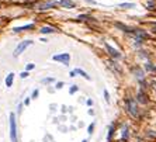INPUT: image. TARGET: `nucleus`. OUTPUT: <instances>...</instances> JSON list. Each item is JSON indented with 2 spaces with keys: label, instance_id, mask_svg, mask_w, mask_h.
Instances as JSON below:
<instances>
[{
  "label": "nucleus",
  "instance_id": "obj_3",
  "mask_svg": "<svg viewBox=\"0 0 156 142\" xmlns=\"http://www.w3.org/2000/svg\"><path fill=\"white\" fill-rule=\"evenodd\" d=\"M30 45H33V41H30V39H25V41H23V42H20L17 47H16V49H14V56H18L20 53L23 52L27 47H30Z\"/></svg>",
  "mask_w": 156,
  "mask_h": 142
},
{
  "label": "nucleus",
  "instance_id": "obj_21",
  "mask_svg": "<svg viewBox=\"0 0 156 142\" xmlns=\"http://www.w3.org/2000/svg\"><path fill=\"white\" fill-rule=\"evenodd\" d=\"M31 69H34V65L31 63V65H27V71H31Z\"/></svg>",
  "mask_w": 156,
  "mask_h": 142
},
{
  "label": "nucleus",
  "instance_id": "obj_1",
  "mask_svg": "<svg viewBox=\"0 0 156 142\" xmlns=\"http://www.w3.org/2000/svg\"><path fill=\"white\" fill-rule=\"evenodd\" d=\"M125 107L128 110V113L132 115V117H138L139 111H138V106H137V101L134 99H127L125 100Z\"/></svg>",
  "mask_w": 156,
  "mask_h": 142
},
{
  "label": "nucleus",
  "instance_id": "obj_18",
  "mask_svg": "<svg viewBox=\"0 0 156 142\" xmlns=\"http://www.w3.org/2000/svg\"><path fill=\"white\" fill-rule=\"evenodd\" d=\"M75 91H77V86H72V87L69 89V93H70V94H73Z\"/></svg>",
  "mask_w": 156,
  "mask_h": 142
},
{
  "label": "nucleus",
  "instance_id": "obj_15",
  "mask_svg": "<svg viewBox=\"0 0 156 142\" xmlns=\"http://www.w3.org/2000/svg\"><path fill=\"white\" fill-rule=\"evenodd\" d=\"M135 73H137L135 76L138 77L139 80H142V79H143V73H142V71H139V69H137V71H135Z\"/></svg>",
  "mask_w": 156,
  "mask_h": 142
},
{
  "label": "nucleus",
  "instance_id": "obj_2",
  "mask_svg": "<svg viewBox=\"0 0 156 142\" xmlns=\"http://www.w3.org/2000/svg\"><path fill=\"white\" fill-rule=\"evenodd\" d=\"M10 139L11 142H17V125H16V114H10Z\"/></svg>",
  "mask_w": 156,
  "mask_h": 142
},
{
  "label": "nucleus",
  "instance_id": "obj_28",
  "mask_svg": "<svg viewBox=\"0 0 156 142\" xmlns=\"http://www.w3.org/2000/svg\"><path fill=\"white\" fill-rule=\"evenodd\" d=\"M83 142H87V141H83Z\"/></svg>",
  "mask_w": 156,
  "mask_h": 142
},
{
  "label": "nucleus",
  "instance_id": "obj_11",
  "mask_svg": "<svg viewBox=\"0 0 156 142\" xmlns=\"http://www.w3.org/2000/svg\"><path fill=\"white\" fill-rule=\"evenodd\" d=\"M33 27H34V24H27V25H24V27H16L14 31H16V33H20V31H23V30H25V28H33Z\"/></svg>",
  "mask_w": 156,
  "mask_h": 142
},
{
  "label": "nucleus",
  "instance_id": "obj_22",
  "mask_svg": "<svg viewBox=\"0 0 156 142\" xmlns=\"http://www.w3.org/2000/svg\"><path fill=\"white\" fill-rule=\"evenodd\" d=\"M27 76H28V72H23L21 73V77H27Z\"/></svg>",
  "mask_w": 156,
  "mask_h": 142
},
{
  "label": "nucleus",
  "instance_id": "obj_8",
  "mask_svg": "<svg viewBox=\"0 0 156 142\" xmlns=\"http://www.w3.org/2000/svg\"><path fill=\"white\" fill-rule=\"evenodd\" d=\"M13 80H14V73H9L7 77H6V86H7V87H11Z\"/></svg>",
  "mask_w": 156,
  "mask_h": 142
},
{
  "label": "nucleus",
  "instance_id": "obj_4",
  "mask_svg": "<svg viewBox=\"0 0 156 142\" xmlns=\"http://www.w3.org/2000/svg\"><path fill=\"white\" fill-rule=\"evenodd\" d=\"M52 59L56 61V62H62V63H65V65H69L70 55L69 53H59V55H55Z\"/></svg>",
  "mask_w": 156,
  "mask_h": 142
},
{
  "label": "nucleus",
  "instance_id": "obj_26",
  "mask_svg": "<svg viewBox=\"0 0 156 142\" xmlns=\"http://www.w3.org/2000/svg\"><path fill=\"white\" fill-rule=\"evenodd\" d=\"M21 107H23V104H18V114L21 113Z\"/></svg>",
  "mask_w": 156,
  "mask_h": 142
},
{
  "label": "nucleus",
  "instance_id": "obj_20",
  "mask_svg": "<svg viewBox=\"0 0 156 142\" xmlns=\"http://www.w3.org/2000/svg\"><path fill=\"white\" fill-rule=\"evenodd\" d=\"M146 69H149V71H155V68H153L152 65H149V63H146Z\"/></svg>",
  "mask_w": 156,
  "mask_h": 142
},
{
  "label": "nucleus",
  "instance_id": "obj_13",
  "mask_svg": "<svg viewBox=\"0 0 156 142\" xmlns=\"http://www.w3.org/2000/svg\"><path fill=\"white\" fill-rule=\"evenodd\" d=\"M113 134H114V125H111V127H110V131H108V135H107V141H108V142L111 141Z\"/></svg>",
  "mask_w": 156,
  "mask_h": 142
},
{
  "label": "nucleus",
  "instance_id": "obj_7",
  "mask_svg": "<svg viewBox=\"0 0 156 142\" xmlns=\"http://www.w3.org/2000/svg\"><path fill=\"white\" fill-rule=\"evenodd\" d=\"M59 4L63 6V7H66V9H73V7H75V3H73L72 0H61Z\"/></svg>",
  "mask_w": 156,
  "mask_h": 142
},
{
  "label": "nucleus",
  "instance_id": "obj_14",
  "mask_svg": "<svg viewBox=\"0 0 156 142\" xmlns=\"http://www.w3.org/2000/svg\"><path fill=\"white\" fill-rule=\"evenodd\" d=\"M121 9H131V7H135L134 3H124V4H120Z\"/></svg>",
  "mask_w": 156,
  "mask_h": 142
},
{
  "label": "nucleus",
  "instance_id": "obj_24",
  "mask_svg": "<svg viewBox=\"0 0 156 142\" xmlns=\"http://www.w3.org/2000/svg\"><path fill=\"white\" fill-rule=\"evenodd\" d=\"M62 86H63V83H61V82H59V83H58V85H56V87H58V89H61V87H62Z\"/></svg>",
  "mask_w": 156,
  "mask_h": 142
},
{
  "label": "nucleus",
  "instance_id": "obj_16",
  "mask_svg": "<svg viewBox=\"0 0 156 142\" xmlns=\"http://www.w3.org/2000/svg\"><path fill=\"white\" fill-rule=\"evenodd\" d=\"M104 99H105V101H107V103H110V94H108V91H107V90H104Z\"/></svg>",
  "mask_w": 156,
  "mask_h": 142
},
{
  "label": "nucleus",
  "instance_id": "obj_5",
  "mask_svg": "<svg viewBox=\"0 0 156 142\" xmlns=\"http://www.w3.org/2000/svg\"><path fill=\"white\" fill-rule=\"evenodd\" d=\"M105 49H107V52L110 53V55H111V56H113L114 59H118V58L121 56V53L118 52L117 49H114V48H113L111 45H108V44H105Z\"/></svg>",
  "mask_w": 156,
  "mask_h": 142
},
{
  "label": "nucleus",
  "instance_id": "obj_25",
  "mask_svg": "<svg viewBox=\"0 0 156 142\" xmlns=\"http://www.w3.org/2000/svg\"><path fill=\"white\" fill-rule=\"evenodd\" d=\"M24 104L27 106V104H30V99H25V101H24Z\"/></svg>",
  "mask_w": 156,
  "mask_h": 142
},
{
  "label": "nucleus",
  "instance_id": "obj_17",
  "mask_svg": "<svg viewBox=\"0 0 156 142\" xmlns=\"http://www.w3.org/2000/svg\"><path fill=\"white\" fill-rule=\"evenodd\" d=\"M49 82H55V79L53 77H48V79H44L42 80V83H49Z\"/></svg>",
  "mask_w": 156,
  "mask_h": 142
},
{
  "label": "nucleus",
  "instance_id": "obj_6",
  "mask_svg": "<svg viewBox=\"0 0 156 142\" xmlns=\"http://www.w3.org/2000/svg\"><path fill=\"white\" fill-rule=\"evenodd\" d=\"M76 73H79V75H80V76H83L85 79L90 80V76H89V75H87L85 71H82V69H75V71H72V72H70V76L73 77V76H76Z\"/></svg>",
  "mask_w": 156,
  "mask_h": 142
},
{
  "label": "nucleus",
  "instance_id": "obj_27",
  "mask_svg": "<svg viewBox=\"0 0 156 142\" xmlns=\"http://www.w3.org/2000/svg\"><path fill=\"white\" fill-rule=\"evenodd\" d=\"M152 27H153V30L156 31V23H152Z\"/></svg>",
  "mask_w": 156,
  "mask_h": 142
},
{
  "label": "nucleus",
  "instance_id": "obj_12",
  "mask_svg": "<svg viewBox=\"0 0 156 142\" xmlns=\"http://www.w3.org/2000/svg\"><path fill=\"white\" fill-rule=\"evenodd\" d=\"M127 139H128V127L125 125L122 128V141H127Z\"/></svg>",
  "mask_w": 156,
  "mask_h": 142
},
{
  "label": "nucleus",
  "instance_id": "obj_9",
  "mask_svg": "<svg viewBox=\"0 0 156 142\" xmlns=\"http://www.w3.org/2000/svg\"><path fill=\"white\" fill-rule=\"evenodd\" d=\"M137 97H138V101H141V103H143V104H145V103H148V99H146V94H145L143 91H139V93H138V96H137Z\"/></svg>",
  "mask_w": 156,
  "mask_h": 142
},
{
  "label": "nucleus",
  "instance_id": "obj_10",
  "mask_svg": "<svg viewBox=\"0 0 156 142\" xmlns=\"http://www.w3.org/2000/svg\"><path fill=\"white\" fill-rule=\"evenodd\" d=\"M56 30L53 28V27H44V28H41V33L42 34H52V33H55Z\"/></svg>",
  "mask_w": 156,
  "mask_h": 142
},
{
  "label": "nucleus",
  "instance_id": "obj_23",
  "mask_svg": "<svg viewBox=\"0 0 156 142\" xmlns=\"http://www.w3.org/2000/svg\"><path fill=\"white\" fill-rule=\"evenodd\" d=\"M38 96V90H34V93H33V99H35Z\"/></svg>",
  "mask_w": 156,
  "mask_h": 142
},
{
  "label": "nucleus",
  "instance_id": "obj_19",
  "mask_svg": "<svg viewBox=\"0 0 156 142\" xmlns=\"http://www.w3.org/2000/svg\"><path fill=\"white\" fill-rule=\"evenodd\" d=\"M93 129H94V124H90L89 125V131H87V132H89V134H93Z\"/></svg>",
  "mask_w": 156,
  "mask_h": 142
}]
</instances>
